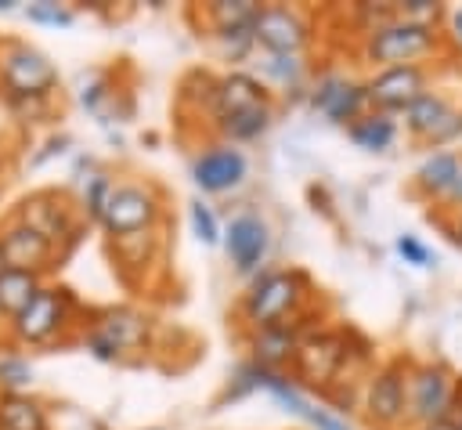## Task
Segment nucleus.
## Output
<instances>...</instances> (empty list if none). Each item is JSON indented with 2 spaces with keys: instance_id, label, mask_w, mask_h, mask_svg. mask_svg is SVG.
I'll use <instances>...</instances> for the list:
<instances>
[{
  "instance_id": "nucleus-19",
  "label": "nucleus",
  "mask_w": 462,
  "mask_h": 430,
  "mask_svg": "<svg viewBox=\"0 0 462 430\" xmlns=\"http://www.w3.org/2000/svg\"><path fill=\"white\" fill-rule=\"evenodd\" d=\"M0 253H4V264L14 267V271H43L51 260H54V246L36 235L32 228L11 220L7 228H0Z\"/></svg>"
},
{
  "instance_id": "nucleus-42",
  "label": "nucleus",
  "mask_w": 462,
  "mask_h": 430,
  "mask_svg": "<svg viewBox=\"0 0 462 430\" xmlns=\"http://www.w3.org/2000/svg\"><path fill=\"white\" fill-rule=\"evenodd\" d=\"M0 170H4V159H0Z\"/></svg>"
},
{
  "instance_id": "nucleus-10",
  "label": "nucleus",
  "mask_w": 462,
  "mask_h": 430,
  "mask_svg": "<svg viewBox=\"0 0 462 430\" xmlns=\"http://www.w3.org/2000/svg\"><path fill=\"white\" fill-rule=\"evenodd\" d=\"M451 394H455V376L440 361L415 365L408 372V419H415L419 426L448 419Z\"/></svg>"
},
{
  "instance_id": "nucleus-5",
  "label": "nucleus",
  "mask_w": 462,
  "mask_h": 430,
  "mask_svg": "<svg viewBox=\"0 0 462 430\" xmlns=\"http://www.w3.org/2000/svg\"><path fill=\"white\" fill-rule=\"evenodd\" d=\"M159 217H162V202L152 184H116L101 213V228L112 238H119V235L148 231Z\"/></svg>"
},
{
  "instance_id": "nucleus-43",
  "label": "nucleus",
  "mask_w": 462,
  "mask_h": 430,
  "mask_svg": "<svg viewBox=\"0 0 462 430\" xmlns=\"http://www.w3.org/2000/svg\"><path fill=\"white\" fill-rule=\"evenodd\" d=\"M458 430H462V426H458Z\"/></svg>"
},
{
  "instance_id": "nucleus-7",
  "label": "nucleus",
  "mask_w": 462,
  "mask_h": 430,
  "mask_svg": "<svg viewBox=\"0 0 462 430\" xmlns=\"http://www.w3.org/2000/svg\"><path fill=\"white\" fill-rule=\"evenodd\" d=\"M253 40L263 54H300L310 43V18L289 4H260Z\"/></svg>"
},
{
  "instance_id": "nucleus-4",
  "label": "nucleus",
  "mask_w": 462,
  "mask_h": 430,
  "mask_svg": "<svg viewBox=\"0 0 462 430\" xmlns=\"http://www.w3.org/2000/svg\"><path fill=\"white\" fill-rule=\"evenodd\" d=\"M83 340L97 361H119L126 351H141L148 343V318L134 307H112L87 329Z\"/></svg>"
},
{
  "instance_id": "nucleus-2",
  "label": "nucleus",
  "mask_w": 462,
  "mask_h": 430,
  "mask_svg": "<svg viewBox=\"0 0 462 430\" xmlns=\"http://www.w3.org/2000/svg\"><path fill=\"white\" fill-rule=\"evenodd\" d=\"M440 47V29L430 25H415L408 18H393L379 29H372L361 43V58L390 69V65H422V58H430Z\"/></svg>"
},
{
  "instance_id": "nucleus-9",
  "label": "nucleus",
  "mask_w": 462,
  "mask_h": 430,
  "mask_svg": "<svg viewBox=\"0 0 462 430\" xmlns=\"http://www.w3.org/2000/svg\"><path fill=\"white\" fill-rule=\"evenodd\" d=\"M69 314H72V296L69 289L61 285H43L32 304L11 322V336L18 343H47L54 340L65 325H69Z\"/></svg>"
},
{
  "instance_id": "nucleus-40",
  "label": "nucleus",
  "mask_w": 462,
  "mask_h": 430,
  "mask_svg": "<svg viewBox=\"0 0 462 430\" xmlns=\"http://www.w3.org/2000/svg\"><path fill=\"white\" fill-rule=\"evenodd\" d=\"M4 267H7V264H4V253H0V275H4Z\"/></svg>"
},
{
  "instance_id": "nucleus-16",
  "label": "nucleus",
  "mask_w": 462,
  "mask_h": 430,
  "mask_svg": "<svg viewBox=\"0 0 462 430\" xmlns=\"http://www.w3.org/2000/svg\"><path fill=\"white\" fill-rule=\"evenodd\" d=\"M310 105H314L328 123L350 126L354 119L365 116L368 94H365V83H357V79H350V76H339V72H328V76H321V79L314 83Z\"/></svg>"
},
{
  "instance_id": "nucleus-14",
  "label": "nucleus",
  "mask_w": 462,
  "mask_h": 430,
  "mask_svg": "<svg viewBox=\"0 0 462 430\" xmlns=\"http://www.w3.org/2000/svg\"><path fill=\"white\" fill-rule=\"evenodd\" d=\"M267 249H271V228L260 213L253 210H242L227 220V231H224V253L231 260V267L238 275H256L260 264L267 260Z\"/></svg>"
},
{
  "instance_id": "nucleus-36",
  "label": "nucleus",
  "mask_w": 462,
  "mask_h": 430,
  "mask_svg": "<svg viewBox=\"0 0 462 430\" xmlns=\"http://www.w3.org/2000/svg\"><path fill=\"white\" fill-rule=\"evenodd\" d=\"M444 202H448V206H455V210H462V177H458V181H455V188L444 195Z\"/></svg>"
},
{
  "instance_id": "nucleus-12",
  "label": "nucleus",
  "mask_w": 462,
  "mask_h": 430,
  "mask_svg": "<svg viewBox=\"0 0 462 430\" xmlns=\"http://www.w3.org/2000/svg\"><path fill=\"white\" fill-rule=\"evenodd\" d=\"M365 416L379 426H401L408 419V372L401 361H386L383 369L372 372L365 387Z\"/></svg>"
},
{
  "instance_id": "nucleus-20",
  "label": "nucleus",
  "mask_w": 462,
  "mask_h": 430,
  "mask_svg": "<svg viewBox=\"0 0 462 430\" xmlns=\"http://www.w3.org/2000/svg\"><path fill=\"white\" fill-rule=\"evenodd\" d=\"M458 177H462V155L451 152V148H437V152H430V155L419 163L411 184H415V192L426 195V199H444V195L455 188Z\"/></svg>"
},
{
  "instance_id": "nucleus-37",
  "label": "nucleus",
  "mask_w": 462,
  "mask_h": 430,
  "mask_svg": "<svg viewBox=\"0 0 462 430\" xmlns=\"http://www.w3.org/2000/svg\"><path fill=\"white\" fill-rule=\"evenodd\" d=\"M419 430H458V426L448 423V419H437V423H426V426H419Z\"/></svg>"
},
{
  "instance_id": "nucleus-23",
  "label": "nucleus",
  "mask_w": 462,
  "mask_h": 430,
  "mask_svg": "<svg viewBox=\"0 0 462 430\" xmlns=\"http://www.w3.org/2000/svg\"><path fill=\"white\" fill-rule=\"evenodd\" d=\"M346 137L365 152H386L397 137V123L386 112H365L361 119H354L346 126Z\"/></svg>"
},
{
  "instance_id": "nucleus-38",
  "label": "nucleus",
  "mask_w": 462,
  "mask_h": 430,
  "mask_svg": "<svg viewBox=\"0 0 462 430\" xmlns=\"http://www.w3.org/2000/svg\"><path fill=\"white\" fill-rule=\"evenodd\" d=\"M451 235H455V242L462 246V210H458V220H455V228H451Z\"/></svg>"
},
{
  "instance_id": "nucleus-21",
  "label": "nucleus",
  "mask_w": 462,
  "mask_h": 430,
  "mask_svg": "<svg viewBox=\"0 0 462 430\" xmlns=\"http://www.w3.org/2000/svg\"><path fill=\"white\" fill-rule=\"evenodd\" d=\"M43 289V278L36 271H14V267H4L0 275V318L11 325L29 304L32 296Z\"/></svg>"
},
{
  "instance_id": "nucleus-33",
  "label": "nucleus",
  "mask_w": 462,
  "mask_h": 430,
  "mask_svg": "<svg viewBox=\"0 0 462 430\" xmlns=\"http://www.w3.org/2000/svg\"><path fill=\"white\" fill-rule=\"evenodd\" d=\"M397 253H401L408 264H415V267H430V264H433V253H430L415 235H397Z\"/></svg>"
},
{
  "instance_id": "nucleus-22",
  "label": "nucleus",
  "mask_w": 462,
  "mask_h": 430,
  "mask_svg": "<svg viewBox=\"0 0 462 430\" xmlns=\"http://www.w3.org/2000/svg\"><path fill=\"white\" fill-rule=\"evenodd\" d=\"M0 430H51V416L29 394H0Z\"/></svg>"
},
{
  "instance_id": "nucleus-28",
  "label": "nucleus",
  "mask_w": 462,
  "mask_h": 430,
  "mask_svg": "<svg viewBox=\"0 0 462 430\" xmlns=\"http://www.w3.org/2000/svg\"><path fill=\"white\" fill-rule=\"evenodd\" d=\"M188 220H191V231L202 246H217L220 242V224L213 217V210L202 202V199H191L188 202Z\"/></svg>"
},
{
  "instance_id": "nucleus-24",
  "label": "nucleus",
  "mask_w": 462,
  "mask_h": 430,
  "mask_svg": "<svg viewBox=\"0 0 462 430\" xmlns=\"http://www.w3.org/2000/svg\"><path fill=\"white\" fill-rule=\"evenodd\" d=\"M256 11H260L256 0H213V4L202 7V22H206V25L213 29V36H217V33H227V29H245V25H253Z\"/></svg>"
},
{
  "instance_id": "nucleus-25",
  "label": "nucleus",
  "mask_w": 462,
  "mask_h": 430,
  "mask_svg": "<svg viewBox=\"0 0 462 430\" xmlns=\"http://www.w3.org/2000/svg\"><path fill=\"white\" fill-rule=\"evenodd\" d=\"M271 119H274L271 105H256V108H245V112H238V116L220 119L217 130H220V137H224L227 145H242V141H256V137L271 126Z\"/></svg>"
},
{
  "instance_id": "nucleus-1",
  "label": "nucleus",
  "mask_w": 462,
  "mask_h": 430,
  "mask_svg": "<svg viewBox=\"0 0 462 430\" xmlns=\"http://www.w3.org/2000/svg\"><path fill=\"white\" fill-rule=\"evenodd\" d=\"M307 293H310V278L303 271H296V267H289V271H263L260 278H253L249 293L242 296V318L253 329L292 322L300 314Z\"/></svg>"
},
{
  "instance_id": "nucleus-15",
  "label": "nucleus",
  "mask_w": 462,
  "mask_h": 430,
  "mask_svg": "<svg viewBox=\"0 0 462 430\" xmlns=\"http://www.w3.org/2000/svg\"><path fill=\"white\" fill-rule=\"evenodd\" d=\"M245 173H249V163H245L242 148H235L227 141H217L191 159V181H195V188H202L209 195L238 188L245 181Z\"/></svg>"
},
{
  "instance_id": "nucleus-27",
  "label": "nucleus",
  "mask_w": 462,
  "mask_h": 430,
  "mask_svg": "<svg viewBox=\"0 0 462 430\" xmlns=\"http://www.w3.org/2000/svg\"><path fill=\"white\" fill-rule=\"evenodd\" d=\"M112 188H116V181H112L108 173H94V177L87 181V188H83V213H87L90 220L101 224V213H105V206H108Z\"/></svg>"
},
{
  "instance_id": "nucleus-39",
  "label": "nucleus",
  "mask_w": 462,
  "mask_h": 430,
  "mask_svg": "<svg viewBox=\"0 0 462 430\" xmlns=\"http://www.w3.org/2000/svg\"><path fill=\"white\" fill-rule=\"evenodd\" d=\"M14 4L18 0H0V11H14Z\"/></svg>"
},
{
  "instance_id": "nucleus-34",
  "label": "nucleus",
  "mask_w": 462,
  "mask_h": 430,
  "mask_svg": "<svg viewBox=\"0 0 462 430\" xmlns=\"http://www.w3.org/2000/svg\"><path fill=\"white\" fill-rule=\"evenodd\" d=\"M65 148H69V137H51V141H47V152H40V155H36V159H32V166H40V163H43V159H51V155H54V152H58V155H61V152H65Z\"/></svg>"
},
{
  "instance_id": "nucleus-18",
  "label": "nucleus",
  "mask_w": 462,
  "mask_h": 430,
  "mask_svg": "<svg viewBox=\"0 0 462 430\" xmlns=\"http://www.w3.org/2000/svg\"><path fill=\"white\" fill-rule=\"evenodd\" d=\"M300 314L292 322H282V325H267V329H253L249 336V351H253V365L260 369H274L282 372V365H292L296 358V347L303 340V329H300Z\"/></svg>"
},
{
  "instance_id": "nucleus-30",
  "label": "nucleus",
  "mask_w": 462,
  "mask_h": 430,
  "mask_svg": "<svg viewBox=\"0 0 462 430\" xmlns=\"http://www.w3.org/2000/svg\"><path fill=\"white\" fill-rule=\"evenodd\" d=\"M393 7H397V18H408V22L430 25V29H437L440 18H444V7H440L437 0H401V4H393Z\"/></svg>"
},
{
  "instance_id": "nucleus-3",
  "label": "nucleus",
  "mask_w": 462,
  "mask_h": 430,
  "mask_svg": "<svg viewBox=\"0 0 462 430\" xmlns=\"http://www.w3.org/2000/svg\"><path fill=\"white\" fill-rule=\"evenodd\" d=\"M0 87H4V101H40L54 94L58 69L43 51L11 40L0 51Z\"/></svg>"
},
{
  "instance_id": "nucleus-17",
  "label": "nucleus",
  "mask_w": 462,
  "mask_h": 430,
  "mask_svg": "<svg viewBox=\"0 0 462 430\" xmlns=\"http://www.w3.org/2000/svg\"><path fill=\"white\" fill-rule=\"evenodd\" d=\"M256 105H271V94L253 72H227L217 83H209V108L217 123Z\"/></svg>"
},
{
  "instance_id": "nucleus-11",
  "label": "nucleus",
  "mask_w": 462,
  "mask_h": 430,
  "mask_svg": "<svg viewBox=\"0 0 462 430\" xmlns=\"http://www.w3.org/2000/svg\"><path fill=\"white\" fill-rule=\"evenodd\" d=\"M430 90V72L426 65H390V69H375V76L365 79V94L372 112H404L415 98H422Z\"/></svg>"
},
{
  "instance_id": "nucleus-32",
  "label": "nucleus",
  "mask_w": 462,
  "mask_h": 430,
  "mask_svg": "<svg viewBox=\"0 0 462 430\" xmlns=\"http://www.w3.org/2000/svg\"><path fill=\"white\" fill-rule=\"evenodd\" d=\"M25 18L36 22V25H72V11L61 7V4H51V0L29 4V7H25Z\"/></svg>"
},
{
  "instance_id": "nucleus-35",
  "label": "nucleus",
  "mask_w": 462,
  "mask_h": 430,
  "mask_svg": "<svg viewBox=\"0 0 462 430\" xmlns=\"http://www.w3.org/2000/svg\"><path fill=\"white\" fill-rule=\"evenodd\" d=\"M448 25H451V36H455V40H458V43H462V7H458V11H451V14H448Z\"/></svg>"
},
{
  "instance_id": "nucleus-41",
  "label": "nucleus",
  "mask_w": 462,
  "mask_h": 430,
  "mask_svg": "<svg viewBox=\"0 0 462 430\" xmlns=\"http://www.w3.org/2000/svg\"><path fill=\"white\" fill-rule=\"evenodd\" d=\"M148 430H159V426H148Z\"/></svg>"
},
{
  "instance_id": "nucleus-29",
  "label": "nucleus",
  "mask_w": 462,
  "mask_h": 430,
  "mask_svg": "<svg viewBox=\"0 0 462 430\" xmlns=\"http://www.w3.org/2000/svg\"><path fill=\"white\" fill-rule=\"evenodd\" d=\"M260 69L271 76V79H278V83H300V76H303V61H300V54H263V61H260Z\"/></svg>"
},
{
  "instance_id": "nucleus-6",
  "label": "nucleus",
  "mask_w": 462,
  "mask_h": 430,
  "mask_svg": "<svg viewBox=\"0 0 462 430\" xmlns=\"http://www.w3.org/2000/svg\"><path fill=\"white\" fill-rule=\"evenodd\" d=\"M346 354H350V347H346V336H343V332L314 329V332H307V336L300 340L296 358H292V372H296V379L307 383L310 390H321V387H328V383L339 376Z\"/></svg>"
},
{
  "instance_id": "nucleus-31",
  "label": "nucleus",
  "mask_w": 462,
  "mask_h": 430,
  "mask_svg": "<svg viewBox=\"0 0 462 430\" xmlns=\"http://www.w3.org/2000/svg\"><path fill=\"white\" fill-rule=\"evenodd\" d=\"M217 40H220V47H224V54H227L231 61H242V58H249V51H256V40H253V25H245V29H227V33H217Z\"/></svg>"
},
{
  "instance_id": "nucleus-8",
  "label": "nucleus",
  "mask_w": 462,
  "mask_h": 430,
  "mask_svg": "<svg viewBox=\"0 0 462 430\" xmlns=\"http://www.w3.org/2000/svg\"><path fill=\"white\" fill-rule=\"evenodd\" d=\"M401 116H404L408 134L430 148H444L462 137V108H455L440 90H426Z\"/></svg>"
},
{
  "instance_id": "nucleus-13",
  "label": "nucleus",
  "mask_w": 462,
  "mask_h": 430,
  "mask_svg": "<svg viewBox=\"0 0 462 430\" xmlns=\"http://www.w3.org/2000/svg\"><path fill=\"white\" fill-rule=\"evenodd\" d=\"M14 220L32 228L36 235H43L54 249H58V242L76 235V210H72L65 192H32V195H25L18 202Z\"/></svg>"
},
{
  "instance_id": "nucleus-26",
  "label": "nucleus",
  "mask_w": 462,
  "mask_h": 430,
  "mask_svg": "<svg viewBox=\"0 0 462 430\" xmlns=\"http://www.w3.org/2000/svg\"><path fill=\"white\" fill-rule=\"evenodd\" d=\"M32 365L22 354H0V394H25V387H32Z\"/></svg>"
}]
</instances>
